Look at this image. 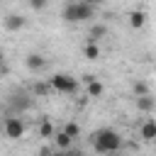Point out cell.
Wrapping results in <instances>:
<instances>
[{
    "mask_svg": "<svg viewBox=\"0 0 156 156\" xmlns=\"http://www.w3.org/2000/svg\"><path fill=\"white\" fill-rule=\"evenodd\" d=\"M93 15H95V2H90V0H71V2H66L63 12H61V17L68 24L93 20Z\"/></svg>",
    "mask_w": 156,
    "mask_h": 156,
    "instance_id": "6da1fadb",
    "label": "cell"
},
{
    "mask_svg": "<svg viewBox=\"0 0 156 156\" xmlns=\"http://www.w3.org/2000/svg\"><path fill=\"white\" fill-rule=\"evenodd\" d=\"M93 146L98 154H115L122 149V136L115 132V129H98L93 132Z\"/></svg>",
    "mask_w": 156,
    "mask_h": 156,
    "instance_id": "7a4b0ae2",
    "label": "cell"
},
{
    "mask_svg": "<svg viewBox=\"0 0 156 156\" xmlns=\"http://www.w3.org/2000/svg\"><path fill=\"white\" fill-rule=\"evenodd\" d=\"M54 93H63V95H76L78 93V78L68 76V73H56L49 78Z\"/></svg>",
    "mask_w": 156,
    "mask_h": 156,
    "instance_id": "3957f363",
    "label": "cell"
},
{
    "mask_svg": "<svg viewBox=\"0 0 156 156\" xmlns=\"http://www.w3.org/2000/svg\"><path fill=\"white\" fill-rule=\"evenodd\" d=\"M5 136L7 139H22L24 136V122H22V117H17V115H12V117H5Z\"/></svg>",
    "mask_w": 156,
    "mask_h": 156,
    "instance_id": "277c9868",
    "label": "cell"
},
{
    "mask_svg": "<svg viewBox=\"0 0 156 156\" xmlns=\"http://www.w3.org/2000/svg\"><path fill=\"white\" fill-rule=\"evenodd\" d=\"M139 136H141V141H146V144L156 141V117H146V119L139 124Z\"/></svg>",
    "mask_w": 156,
    "mask_h": 156,
    "instance_id": "5b68a950",
    "label": "cell"
},
{
    "mask_svg": "<svg viewBox=\"0 0 156 156\" xmlns=\"http://www.w3.org/2000/svg\"><path fill=\"white\" fill-rule=\"evenodd\" d=\"M83 83H85V93H88V98H100V95L105 93L102 83H100L95 76H83Z\"/></svg>",
    "mask_w": 156,
    "mask_h": 156,
    "instance_id": "8992f818",
    "label": "cell"
},
{
    "mask_svg": "<svg viewBox=\"0 0 156 156\" xmlns=\"http://www.w3.org/2000/svg\"><path fill=\"white\" fill-rule=\"evenodd\" d=\"M136 110L144 112V115L154 112V110H156V98H151V95H141V98H136Z\"/></svg>",
    "mask_w": 156,
    "mask_h": 156,
    "instance_id": "52a82bcc",
    "label": "cell"
},
{
    "mask_svg": "<svg viewBox=\"0 0 156 156\" xmlns=\"http://www.w3.org/2000/svg\"><path fill=\"white\" fill-rule=\"evenodd\" d=\"M127 20H129V27H132V29H141V27L146 24V12H141V10H132V12L127 15Z\"/></svg>",
    "mask_w": 156,
    "mask_h": 156,
    "instance_id": "ba28073f",
    "label": "cell"
},
{
    "mask_svg": "<svg viewBox=\"0 0 156 156\" xmlns=\"http://www.w3.org/2000/svg\"><path fill=\"white\" fill-rule=\"evenodd\" d=\"M44 63H46V61H44V56H41V54H29V56L24 58V66H27L29 71H41V68H44Z\"/></svg>",
    "mask_w": 156,
    "mask_h": 156,
    "instance_id": "9c48e42d",
    "label": "cell"
},
{
    "mask_svg": "<svg viewBox=\"0 0 156 156\" xmlns=\"http://www.w3.org/2000/svg\"><path fill=\"white\" fill-rule=\"evenodd\" d=\"M54 141H56V149L68 151V149H71V144H73V136H68V134L61 129V132H56V134H54Z\"/></svg>",
    "mask_w": 156,
    "mask_h": 156,
    "instance_id": "30bf717a",
    "label": "cell"
},
{
    "mask_svg": "<svg viewBox=\"0 0 156 156\" xmlns=\"http://www.w3.org/2000/svg\"><path fill=\"white\" fill-rule=\"evenodd\" d=\"M37 132H39V136H41V139H54V134H56V127L51 124V119H41Z\"/></svg>",
    "mask_w": 156,
    "mask_h": 156,
    "instance_id": "8fae6325",
    "label": "cell"
},
{
    "mask_svg": "<svg viewBox=\"0 0 156 156\" xmlns=\"http://www.w3.org/2000/svg\"><path fill=\"white\" fill-rule=\"evenodd\" d=\"M102 37H107V27H105V24H93L90 32H88V41H95V44H98Z\"/></svg>",
    "mask_w": 156,
    "mask_h": 156,
    "instance_id": "7c38bea8",
    "label": "cell"
},
{
    "mask_svg": "<svg viewBox=\"0 0 156 156\" xmlns=\"http://www.w3.org/2000/svg\"><path fill=\"white\" fill-rule=\"evenodd\" d=\"M5 27H7L10 32H15V29H22V27H24V17H22V15H10V17L5 20Z\"/></svg>",
    "mask_w": 156,
    "mask_h": 156,
    "instance_id": "4fadbf2b",
    "label": "cell"
},
{
    "mask_svg": "<svg viewBox=\"0 0 156 156\" xmlns=\"http://www.w3.org/2000/svg\"><path fill=\"white\" fill-rule=\"evenodd\" d=\"M83 54H85V58L98 61V58H100V46H98L95 41H88V44H85V49H83Z\"/></svg>",
    "mask_w": 156,
    "mask_h": 156,
    "instance_id": "5bb4252c",
    "label": "cell"
},
{
    "mask_svg": "<svg viewBox=\"0 0 156 156\" xmlns=\"http://www.w3.org/2000/svg\"><path fill=\"white\" fill-rule=\"evenodd\" d=\"M51 90H54L51 83H34V85H32V93H34V95H41V98H46Z\"/></svg>",
    "mask_w": 156,
    "mask_h": 156,
    "instance_id": "9a60e30c",
    "label": "cell"
},
{
    "mask_svg": "<svg viewBox=\"0 0 156 156\" xmlns=\"http://www.w3.org/2000/svg\"><path fill=\"white\" fill-rule=\"evenodd\" d=\"M132 93H134L136 98H141V95H149V83H146V80H134V85H132Z\"/></svg>",
    "mask_w": 156,
    "mask_h": 156,
    "instance_id": "2e32d148",
    "label": "cell"
},
{
    "mask_svg": "<svg viewBox=\"0 0 156 156\" xmlns=\"http://www.w3.org/2000/svg\"><path fill=\"white\" fill-rule=\"evenodd\" d=\"M63 132H66L68 136H73V139H76V136L80 134V127H78V122H68V124L63 127Z\"/></svg>",
    "mask_w": 156,
    "mask_h": 156,
    "instance_id": "e0dca14e",
    "label": "cell"
},
{
    "mask_svg": "<svg viewBox=\"0 0 156 156\" xmlns=\"http://www.w3.org/2000/svg\"><path fill=\"white\" fill-rule=\"evenodd\" d=\"M29 5H32L34 10H41V7L46 5V0H29Z\"/></svg>",
    "mask_w": 156,
    "mask_h": 156,
    "instance_id": "ac0fdd59",
    "label": "cell"
},
{
    "mask_svg": "<svg viewBox=\"0 0 156 156\" xmlns=\"http://www.w3.org/2000/svg\"><path fill=\"white\" fill-rule=\"evenodd\" d=\"M51 154H54V151H51L49 146H41V151H39V156H51Z\"/></svg>",
    "mask_w": 156,
    "mask_h": 156,
    "instance_id": "d6986e66",
    "label": "cell"
},
{
    "mask_svg": "<svg viewBox=\"0 0 156 156\" xmlns=\"http://www.w3.org/2000/svg\"><path fill=\"white\" fill-rule=\"evenodd\" d=\"M51 156H71V154H68V151H61V149H56Z\"/></svg>",
    "mask_w": 156,
    "mask_h": 156,
    "instance_id": "ffe728a7",
    "label": "cell"
},
{
    "mask_svg": "<svg viewBox=\"0 0 156 156\" xmlns=\"http://www.w3.org/2000/svg\"><path fill=\"white\" fill-rule=\"evenodd\" d=\"M90 2H102V0H90Z\"/></svg>",
    "mask_w": 156,
    "mask_h": 156,
    "instance_id": "44dd1931",
    "label": "cell"
},
{
    "mask_svg": "<svg viewBox=\"0 0 156 156\" xmlns=\"http://www.w3.org/2000/svg\"><path fill=\"white\" fill-rule=\"evenodd\" d=\"M78 156H83V154H78Z\"/></svg>",
    "mask_w": 156,
    "mask_h": 156,
    "instance_id": "7402d4cb",
    "label": "cell"
}]
</instances>
